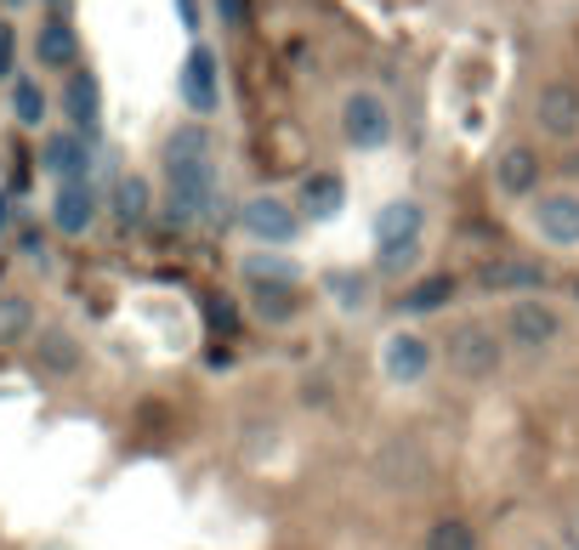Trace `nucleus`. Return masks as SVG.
<instances>
[{"instance_id": "1a4fd4ad", "label": "nucleus", "mask_w": 579, "mask_h": 550, "mask_svg": "<svg viewBox=\"0 0 579 550\" xmlns=\"http://www.w3.org/2000/svg\"><path fill=\"white\" fill-rule=\"evenodd\" d=\"M535 233L557 249L579 244V193H540L535 198Z\"/></svg>"}, {"instance_id": "9d476101", "label": "nucleus", "mask_w": 579, "mask_h": 550, "mask_svg": "<svg viewBox=\"0 0 579 550\" xmlns=\"http://www.w3.org/2000/svg\"><path fill=\"white\" fill-rule=\"evenodd\" d=\"M40 165L52 171L58 182H85V176H91V136H80V131H58V136H45Z\"/></svg>"}, {"instance_id": "4468645a", "label": "nucleus", "mask_w": 579, "mask_h": 550, "mask_svg": "<svg viewBox=\"0 0 579 550\" xmlns=\"http://www.w3.org/2000/svg\"><path fill=\"white\" fill-rule=\"evenodd\" d=\"M495 187L506 193V198H528V193H535L540 187V154H535V147H506V154L495 160Z\"/></svg>"}, {"instance_id": "a211bd4d", "label": "nucleus", "mask_w": 579, "mask_h": 550, "mask_svg": "<svg viewBox=\"0 0 579 550\" xmlns=\"http://www.w3.org/2000/svg\"><path fill=\"white\" fill-rule=\"evenodd\" d=\"M449 302H455V278L449 273H431V278H420V284L404 289V313H438Z\"/></svg>"}, {"instance_id": "2eb2a0df", "label": "nucleus", "mask_w": 579, "mask_h": 550, "mask_svg": "<svg viewBox=\"0 0 579 550\" xmlns=\"http://www.w3.org/2000/svg\"><path fill=\"white\" fill-rule=\"evenodd\" d=\"M34 58H40L45 69H74V58H80V40H74V29H69L63 18L40 23V34H34Z\"/></svg>"}, {"instance_id": "0eeeda50", "label": "nucleus", "mask_w": 579, "mask_h": 550, "mask_svg": "<svg viewBox=\"0 0 579 550\" xmlns=\"http://www.w3.org/2000/svg\"><path fill=\"white\" fill-rule=\"evenodd\" d=\"M426 369H431V346L415 329H393L380 340V375L393 386H415V380H426Z\"/></svg>"}, {"instance_id": "f3484780", "label": "nucleus", "mask_w": 579, "mask_h": 550, "mask_svg": "<svg viewBox=\"0 0 579 550\" xmlns=\"http://www.w3.org/2000/svg\"><path fill=\"white\" fill-rule=\"evenodd\" d=\"M149 211H154L149 182H142V176H120L114 182V222L120 227H142V222H149Z\"/></svg>"}, {"instance_id": "f8f14e48", "label": "nucleus", "mask_w": 579, "mask_h": 550, "mask_svg": "<svg viewBox=\"0 0 579 550\" xmlns=\"http://www.w3.org/2000/svg\"><path fill=\"white\" fill-rule=\"evenodd\" d=\"M63 114L80 136H96V120H103V85H96L91 69H74L63 85Z\"/></svg>"}, {"instance_id": "c756f323", "label": "nucleus", "mask_w": 579, "mask_h": 550, "mask_svg": "<svg viewBox=\"0 0 579 550\" xmlns=\"http://www.w3.org/2000/svg\"><path fill=\"white\" fill-rule=\"evenodd\" d=\"M176 12H182L187 29H200V7H193V0H176Z\"/></svg>"}, {"instance_id": "f03ea898", "label": "nucleus", "mask_w": 579, "mask_h": 550, "mask_svg": "<svg viewBox=\"0 0 579 550\" xmlns=\"http://www.w3.org/2000/svg\"><path fill=\"white\" fill-rule=\"evenodd\" d=\"M420 227H426V211L415 205V198H393V205L375 216V262H380V273H409L415 267Z\"/></svg>"}, {"instance_id": "423d86ee", "label": "nucleus", "mask_w": 579, "mask_h": 550, "mask_svg": "<svg viewBox=\"0 0 579 550\" xmlns=\"http://www.w3.org/2000/svg\"><path fill=\"white\" fill-rule=\"evenodd\" d=\"M176 91H182V103L200 120L222 109V74H216V52H211V45H193V52H187V63L176 74Z\"/></svg>"}, {"instance_id": "39448f33", "label": "nucleus", "mask_w": 579, "mask_h": 550, "mask_svg": "<svg viewBox=\"0 0 579 550\" xmlns=\"http://www.w3.org/2000/svg\"><path fill=\"white\" fill-rule=\"evenodd\" d=\"M238 227H245V238H256L267 249H284V244H296L302 216H296V205H284L278 193H256L238 205Z\"/></svg>"}, {"instance_id": "473e14b6", "label": "nucleus", "mask_w": 579, "mask_h": 550, "mask_svg": "<svg viewBox=\"0 0 579 550\" xmlns=\"http://www.w3.org/2000/svg\"><path fill=\"white\" fill-rule=\"evenodd\" d=\"M45 7H63V0H45Z\"/></svg>"}, {"instance_id": "a878e982", "label": "nucleus", "mask_w": 579, "mask_h": 550, "mask_svg": "<svg viewBox=\"0 0 579 550\" xmlns=\"http://www.w3.org/2000/svg\"><path fill=\"white\" fill-rule=\"evenodd\" d=\"M329 289L342 295L347 307H364V302H369V278H347V273H329Z\"/></svg>"}, {"instance_id": "c85d7f7f", "label": "nucleus", "mask_w": 579, "mask_h": 550, "mask_svg": "<svg viewBox=\"0 0 579 550\" xmlns=\"http://www.w3.org/2000/svg\"><path fill=\"white\" fill-rule=\"evenodd\" d=\"M12 58H18V40L12 29H0V80H12Z\"/></svg>"}, {"instance_id": "393cba45", "label": "nucleus", "mask_w": 579, "mask_h": 550, "mask_svg": "<svg viewBox=\"0 0 579 550\" xmlns=\"http://www.w3.org/2000/svg\"><path fill=\"white\" fill-rule=\"evenodd\" d=\"M426 550H477V533H471V522H460V517H444V522H431V533H426Z\"/></svg>"}, {"instance_id": "dca6fc26", "label": "nucleus", "mask_w": 579, "mask_h": 550, "mask_svg": "<svg viewBox=\"0 0 579 550\" xmlns=\"http://www.w3.org/2000/svg\"><path fill=\"white\" fill-rule=\"evenodd\" d=\"M342 205H347V187H342V176H307L302 182V211L313 216V222H329V216H342Z\"/></svg>"}, {"instance_id": "412c9836", "label": "nucleus", "mask_w": 579, "mask_h": 550, "mask_svg": "<svg viewBox=\"0 0 579 550\" xmlns=\"http://www.w3.org/2000/svg\"><path fill=\"white\" fill-rule=\"evenodd\" d=\"M251 302H256V313L267 324H290V318H296V289H290V284H256Z\"/></svg>"}, {"instance_id": "bb28decb", "label": "nucleus", "mask_w": 579, "mask_h": 550, "mask_svg": "<svg viewBox=\"0 0 579 550\" xmlns=\"http://www.w3.org/2000/svg\"><path fill=\"white\" fill-rule=\"evenodd\" d=\"M211 324H216L222 335H233V329H238V313H233V302H222V295H216V302H211Z\"/></svg>"}, {"instance_id": "cd10ccee", "label": "nucleus", "mask_w": 579, "mask_h": 550, "mask_svg": "<svg viewBox=\"0 0 579 550\" xmlns=\"http://www.w3.org/2000/svg\"><path fill=\"white\" fill-rule=\"evenodd\" d=\"M216 12H222V23H227V29H238V23L251 18V7H245V0H216Z\"/></svg>"}, {"instance_id": "7ed1b4c3", "label": "nucleus", "mask_w": 579, "mask_h": 550, "mask_svg": "<svg viewBox=\"0 0 579 550\" xmlns=\"http://www.w3.org/2000/svg\"><path fill=\"white\" fill-rule=\"evenodd\" d=\"M444 358H449L455 375L482 380V375H495L506 364V346H500V335L489 324H455L449 340H444Z\"/></svg>"}, {"instance_id": "2f4dec72", "label": "nucleus", "mask_w": 579, "mask_h": 550, "mask_svg": "<svg viewBox=\"0 0 579 550\" xmlns=\"http://www.w3.org/2000/svg\"><path fill=\"white\" fill-rule=\"evenodd\" d=\"M0 7H23V0H0Z\"/></svg>"}, {"instance_id": "f257e3e1", "label": "nucleus", "mask_w": 579, "mask_h": 550, "mask_svg": "<svg viewBox=\"0 0 579 550\" xmlns=\"http://www.w3.org/2000/svg\"><path fill=\"white\" fill-rule=\"evenodd\" d=\"M216 142L205 125H176L165 136V216L171 227H193L216 211Z\"/></svg>"}, {"instance_id": "7c9ffc66", "label": "nucleus", "mask_w": 579, "mask_h": 550, "mask_svg": "<svg viewBox=\"0 0 579 550\" xmlns=\"http://www.w3.org/2000/svg\"><path fill=\"white\" fill-rule=\"evenodd\" d=\"M568 544H573V550H579V517H573V522H568Z\"/></svg>"}, {"instance_id": "b1692460", "label": "nucleus", "mask_w": 579, "mask_h": 550, "mask_svg": "<svg viewBox=\"0 0 579 550\" xmlns=\"http://www.w3.org/2000/svg\"><path fill=\"white\" fill-rule=\"evenodd\" d=\"M12 120L18 125H40L45 120V91H40V80H12Z\"/></svg>"}, {"instance_id": "6ab92c4d", "label": "nucleus", "mask_w": 579, "mask_h": 550, "mask_svg": "<svg viewBox=\"0 0 579 550\" xmlns=\"http://www.w3.org/2000/svg\"><path fill=\"white\" fill-rule=\"evenodd\" d=\"M34 335V302L29 295H0V346H18Z\"/></svg>"}, {"instance_id": "4be33fe9", "label": "nucleus", "mask_w": 579, "mask_h": 550, "mask_svg": "<svg viewBox=\"0 0 579 550\" xmlns=\"http://www.w3.org/2000/svg\"><path fill=\"white\" fill-rule=\"evenodd\" d=\"M546 273L528 267V262H500V267H482V289H540Z\"/></svg>"}, {"instance_id": "9b49d317", "label": "nucleus", "mask_w": 579, "mask_h": 550, "mask_svg": "<svg viewBox=\"0 0 579 550\" xmlns=\"http://www.w3.org/2000/svg\"><path fill=\"white\" fill-rule=\"evenodd\" d=\"M506 335H511L517 346H551V340L562 335V313H557L551 302H517V307L506 313Z\"/></svg>"}, {"instance_id": "aec40b11", "label": "nucleus", "mask_w": 579, "mask_h": 550, "mask_svg": "<svg viewBox=\"0 0 579 550\" xmlns=\"http://www.w3.org/2000/svg\"><path fill=\"white\" fill-rule=\"evenodd\" d=\"M40 364L52 369V375H74L80 369V340L63 335V329H45L40 335Z\"/></svg>"}, {"instance_id": "5701e85b", "label": "nucleus", "mask_w": 579, "mask_h": 550, "mask_svg": "<svg viewBox=\"0 0 579 550\" xmlns=\"http://www.w3.org/2000/svg\"><path fill=\"white\" fill-rule=\"evenodd\" d=\"M296 262H284V256H267V249H256V256L245 262V278L251 284H290V289H296Z\"/></svg>"}, {"instance_id": "ddd939ff", "label": "nucleus", "mask_w": 579, "mask_h": 550, "mask_svg": "<svg viewBox=\"0 0 579 550\" xmlns=\"http://www.w3.org/2000/svg\"><path fill=\"white\" fill-rule=\"evenodd\" d=\"M52 222H58V233H69V238L91 233V222H96V193H91V176H85V182H58Z\"/></svg>"}, {"instance_id": "20e7f679", "label": "nucleus", "mask_w": 579, "mask_h": 550, "mask_svg": "<svg viewBox=\"0 0 579 550\" xmlns=\"http://www.w3.org/2000/svg\"><path fill=\"white\" fill-rule=\"evenodd\" d=\"M342 136L358 147V154H375V147L393 142V109H386L380 91H347V103H342Z\"/></svg>"}, {"instance_id": "6e6552de", "label": "nucleus", "mask_w": 579, "mask_h": 550, "mask_svg": "<svg viewBox=\"0 0 579 550\" xmlns=\"http://www.w3.org/2000/svg\"><path fill=\"white\" fill-rule=\"evenodd\" d=\"M535 120H540V131L557 136V142L579 136V85H568V80L540 85V96H535Z\"/></svg>"}]
</instances>
